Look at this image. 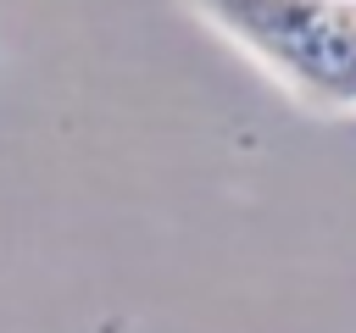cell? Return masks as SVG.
Masks as SVG:
<instances>
[{"instance_id": "obj_1", "label": "cell", "mask_w": 356, "mask_h": 333, "mask_svg": "<svg viewBox=\"0 0 356 333\" xmlns=\"http://www.w3.org/2000/svg\"><path fill=\"white\" fill-rule=\"evenodd\" d=\"M200 22L261 61L300 105H356V17L350 0H184Z\"/></svg>"}, {"instance_id": "obj_2", "label": "cell", "mask_w": 356, "mask_h": 333, "mask_svg": "<svg viewBox=\"0 0 356 333\" xmlns=\"http://www.w3.org/2000/svg\"><path fill=\"white\" fill-rule=\"evenodd\" d=\"M350 17H356V0H350Z\"/></svg>"}]
</instances>
